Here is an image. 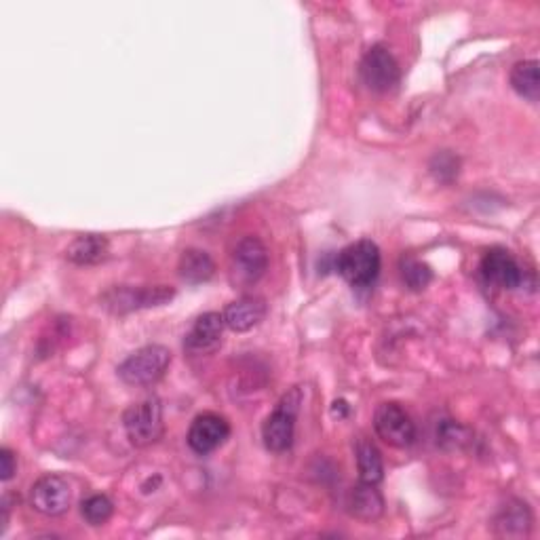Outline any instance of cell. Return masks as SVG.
I'll return each mask as SVG.
<instances>
[{"instance_id":"9","label":"cell","mask_w":540,"mask_h":540,"mask_svg":"<svg viewBox=\"0 0 540 540\" xmlns=\"http://www.w3.org/2000/svg\"><path fill=\"white\" fill-rule=\"evenodd\" d=\"M228 437H230L228 420L220 414L205 412L192 420L186 439L192 452L199 456H207L211 452H216L218 448H222Z\"/></svg>"},{"instance_id":"4","label":"cell","mask_w":540,"mask_h":540,"mask_svg":"<svg viewBox=\"0 0 540 540\" xmlns=\"http://www.w3.org/2000/svg\"><path fill=\"white\" fill-rule=\"evenodd\" d=\"M171 353L161 344L142 346L119 365V378L129 387H150L169 370Z\"/></svg>"},{"instance_id":"2","label":"cell","mask_w":540,"mask_h":540,"mask_svg":"<svg viewBox=\"0 0 540 540\" xmlns=\"http://www.w3.org/2000/svg\"><path fill=\"white\" fill-rule=\"evenodd\" d=\"M173 296H176V289L167 285H117L104 292L100 302L112 315H127L133 311H144V308L163 306L173 300Z\"/></svg>"},{"instance_id":"23","label":"cell","mask_w":540,"mask_h":540,"mask_svg":"<svg viewBox=\"0 0 540 540\" xmlns=\"http://www.w3.org/2000/svg\"><path fill=\"white\" fill-rule=\"evenodd\" d=\"M467 429L460 427V424H456L454 420H446L441 424V427L437 429V441L441 443V446H450V448H460L462 443L467 441Z\"/></svg>"},{"instance_id":"19","label":"cell","mask_w":540,"mask_h":540,"mask_svg":"<svg viewBox=\"0 0 540 540\" xmlns=\"http://www.w3.org/2000/svg\"><path fill=\"white\" fill-rule=\"evenodd\" d=\"M511 87L517 95L538 102L540 98V81H538V62L536 60H526V62H517L511 70Z\"/></svg>"},{"instance_id":"18","label":"cell","mask_w":540,"mask_h":540,"mask_svg":"<svg viewBox=\"0 0 540 540\" xmlns=\"http://www.w3.org/2000/svg\"><path fill=\"white\" fill-rule=\"evenodd\" d=\"M355 456H357L359 479L363 481V484L378 486L384 477V462H382L380 450L376 448V443L370 441L368 437H359L355 446Z\"/></svg>"},{"instance_id":"22","label":"cell","mask_w":540,"mask_h":540,"mask_svg":"<svg viewBox=\"0 0 540 540\" xmlns=\"http://www.w3.org/2000/svg\"><path fill=\"white\" fill-rule=\"evenodd\" d=\"M431 173L435 176L437 182H452L458 171H460V159L456 157V154L443 150V152H437L435 157L431 159V165H429Z\"/></svg>"},{"instance_id":"13","label":"cell","mask_w":540,"mask_h":540,"mask_svg":"<svg viewBox=\"0 0 540 540\" xmlns=\"http://www.w3.org/2000/svg\"><path fill=\"white\" fill-rule=\"evenodd\" d=\"M224 323L237 334L254 330L266 317V302L258 296H243L224 308Z\"/></svg>"},{"instance_id":"3","label":"cell","mask_w":540,"mask_h":540,"mask_svg":"<svg viewBox=\"0 0 540 540\" xmlns=\"http://www.w3.org/2000/svg\"><path fill=\"white\" fill-rule=\"evenodd\" d=\"M300 405H302V393L300 389H292L281 397L275 412L266 418L262 427V439H264V446L270 452L283 454L294 446V433H296Z\"/></svg>"},{"instance_id":"12","label":"cell","mask_w":540,"mask_h":540,"mask_svg":"<svg viewBox=\"0 0 540 540\" xmlns=\"http://www.w3.org/2000/svg\"><path fill=\"white\" fill-rule=\"evenodd\" d=\"M224 317L220 313L201 315L184 338V349L192 355H207L220 349L224 334Z\"/></svg>"},{"instance_id":"7","label":"cell","mask_w":540,"mask_h":540,"mask_svg":"<svg viewBox=\"0 0 540 540\" xmlns=\"http://www.w3.org/2000/svg\"><path fill=\"white\" fill-rule=\"evenodd\" d=\"M30 503L34 511L45 517L64 515L72 505V488L68 484V479L55 473L36 479L30 490Z\"/></svg>"},{"instance_id":"21","label":"cell","mask_w":540,"mask_h":540,"mask_svg":"<svg viewBox=\"0 0 540 540\" xmlns=\"http://www.w3.org/2000/svg\"><path fill=\"white\" fill-rule=\"evenodd\" d=\"M114 513L112 500L106 494H93L83 500L81 515L89 526H104Z\"/></svg>"},{"instance_id":"17","label":"cell","mask_w":540,"mask_h":540,"mask_svg":"<svg viewBox=\"0 0 540 540\" xmlns=\"http://www.w3.org/2000/svg\"><path fill=\"white\" fill-rule=\"evenodd\" d=\"M178 273L182 281L190 285L207 283L216 275V262L203 249H186L178 262Z\"/></svg>"},{"instance_id":"20","label":"cell","mask_w":540,"mask_h":540,"mask_svg":"<svg viewBox=\"0 0 540 540\" xmlns=\"http://www.w3.org/2000/svg\"><path fill=\"white\" fill-rule=\"evenodd\" d=\"M399 268H401V279H403V283L408 285L412 289V292H422V289L433 281V270H431V266L424 264L418 258L403 256Z\"/></svg>"},{"instance_id":"10","label":"cell","mask_w":540,"mask_h":540,"mask_svg":"<svg viewBox=\"0 0 540 540\" xmlns=\"http://www.w3.org/2000/svg\"><path fill=\"white\" fill-rule=\"evenodd\" d=\"M481 277L488 285L500 287V289H517L522 287L524 279H526V270L522 268L513 254H509L507 249H490V252L481 258L479 264Z\"/></svg>"},{"instance_id":"14","label":"cell","mask_w":540,"mask_h":540,"mask_svg":"<svg viewBox=\"0 0 540 540\" xmlns=\"http://www.w3.org/2000/svg\"><path fill=\"white\" fill-rule=\"evenodd\" d=\"M532 522H534V517L528 503L513 498L505 507H500L494 519V532L498 536H507V538L528 536L532 530Z\"/></svg>"},{"instance_id":"1","label":"cell","mask_w":540,"mask_h":540,"mask_svg":"<svg viewBox=\"0 0 540 540\" xmlns=\"http://www.w3.org/2000/svg\"><path fill=\"white\" fill-rule=\"evenodd\" d=\"M380 268H382L380 249L370 239L351 243L349 247H344L336 258V270L340 273V277L357 289L372 287L380 275Z\"/></svg>"},{"instance_id":"15","label":"cell","mask_w":540,"mask_h":540,"mask_svg":"<svg viewBox=\"0 0 540 540\" xmlns=\"http://www.w3.org/2000/svg\"><path fill=\"white\" fill-rule=\"evenodd\" d=\"M346 509L349 513L359 519V522H376V519L382 517L384 513V498L376 490L374 484H361L355 486L349 492V498H346Z\"/></svg>"},{"instance_id":"6","label":"cell","mask_w":540,"mask_h":540,"mask_svg":"<svg viewBox=\"0 0 540 540\" xmlns=\"http://www.w3.org/2000/svg\"><path fill=\"white\" fill-rule=\"evenodd\" d=\"M374 429L378 437L393 448H410L416 441V424L399 403H380L374 414Z\"/></svg>"},{"instance_id":"5","label":"cell","mask_w":540,"mask_h":540,"mask_svg":"<svg viewBox=\"0 0 540 540\" xmlns=\"http://www.w3.org/2000/svg\"><path fill=\"white\" fill-rule=\"evenodd\" d=\"M123 427L135 448H148L157 443L165 433L161 401L157 397H148L140 403H133L123 414Z\"/></svg>"},{"instance_id":"16","label":"cell","mask_w":540,"mask_h":540,"mask_svg":"<svg viewBox=\"0 0 540 540\" xmlns=\"http://www.w3.org/2000/svg\"><path fill=\"white\" fill-rule=\"evenodd\" d=\"M108 249L110 245L104 235H81L68 245L66 258L76 266H93L108 258Z\"/></svg>"},{"instance_id":"8","label":"cell","mask_w":540,"mask_h":540,"mask_svg":"<svg viewBox=\"0 0 540 540\" xmlns=\"http://www.w3.org/2000/svg\"><path fill=\"white\" fill-rule=\"evenodd\" d=\"M361 79L376 93H389L399 85L401 70L389 49L372 47L361 60Z\"/></svg>"},{"instance_id":"11","label":"cell","mask_w":540,"mask_h":540,"mask_svg":"<svg viewBox=\"0 0 540 540\" xmlns=\"http://www.w3.org/2000/svg\"><path fill=\"white\" fill-rule=\"evenodd\" d=\"M233 268L243 283H256L268 268V249L258 237H245L239 241L233 254Z\"/></svg>"},{"instance_id":"24","label":"cell","mask_w":540,"mask_h":540,"mask_svg":"<svg viewBox=\"0 0 540 540\" xmlns=\"http://www.w3.org/2000/svg\"><path fill=\"white\" fill-rule=\"evenodd\" d=\"M0 462H3V471H0V479L11 481L13 475L17 473L15 454L9 448H3V450H0Z\"/></svg>"}]
</instances>
